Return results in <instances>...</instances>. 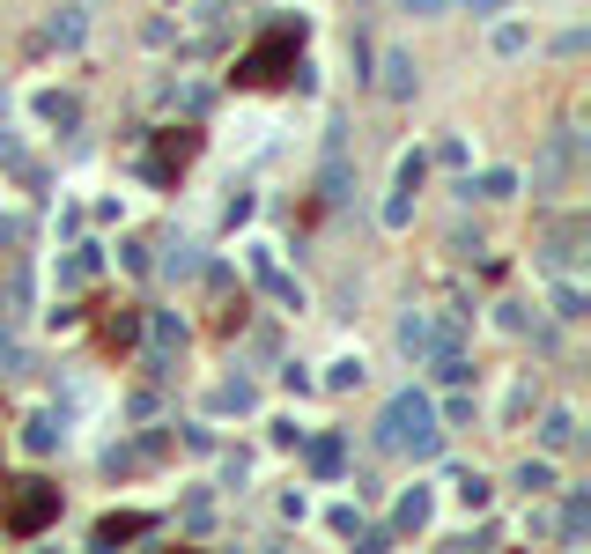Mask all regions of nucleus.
<instances>
[{"label": "nucleus", "instance_id": "obj_1", "mask_svg": "<svg viewBox=\"0 0 591 554\" xmlns=\"http://www.w3.org/2000/svg\"><path fill=\"white\" fill-rule=\"evenodd\" d=\"M444 422H436V399L422 385H407V392H392L385 399V414H377V429H370V444L377 451H399V458H414V466H429V458H444Z\"/></svg>", "mask_w": 591, "mask_h": 554}, {"label": "nucleus", "instance_id": "obj_2", "mask_svg": "<svg viewBox=\"0 0 591 554\" xmlns=\"http://www.w3.org/2000/svg\"><path fill=\"white\" fill-rule=\"evenodd\" d=\"M577 156H584V141L569 126H555L540 141V156H532V170H518V185H532V200H569V185H577Z\"/></svg>", "mask_w": 591, "mask_h": 554}, {"label": "nucleus", "instance_id": "obj_3", "mask_svg": "<svg viewBox=\"0 0 591 554\" xmlns=\"http://www.w3.org/2000/svg\"><path fill=\"white\" fill-rule=\"evenodd\" d=\"M296 45H303V15H281V23L259 37V52L237 67V82H244V89H266V82H281V67L296 60Z\"/></svg>", "mask_w": 591, "mask_h": 554}, {"label": "nucleus", "instance_id": "obj_4", "mask_svg": "<svg viewBox=\"0 0 591 554\" xmlns=\"http://www.w3.org/2000/svg\"><path fill=\"white\" fill-rule=\"evenodd\" d=\"M52 518H60V488L52 481H15V503L0 510V525H8L15 540H37Z\"/></svg>", "mask_w": 591, "mask_h": 554}, {"label": "nucleus", "instance_id": "obj_5", "mask_svg": "<svg viewBox=\"0 0 591 554\" xmlns=\"http://www.w3.org/2000/svg\"><path fill=\"white\" fill-rule=\"evenodd\" d=\"M370 67H377V97L385 104H414L422 97V60H414V45H385Z\"/></svg>", "mask_w": 591, "mask_h": 554}, {"label": "nucleus", "instance_id": "obj_6", "mask_svg": "<svg viewBox=\"0 0 591 554\" xmlns=\"http://www.w3.org/2000/svg\"><path fill=\"white\" fill-rule=\"evenodd\" d=\"M392 348H399V362H414V370H422V362L444 348V340H436V311H399V326H392Z\"/></svg>", "mask_w": 591, "mask_h": 554}, {"label": "nucleus", "instance_id": "obj_7", "mask_svg": "<svg viewBox=\"0 0 591 554\" xmlns=\"http://www.w3.org/2000/svg\"><path fill=\"white\" fill-rule=\"evenodd\" d=\"M436 525V488H399V503H392V518H385V532L392 540H422V532Z\"/></svg>", "mask_w": 591, "mask_h": 554}, {"label": "nucleus", "instance_id": "obj_8", "mask_svg": "<svg viewBox=\"0 0 591 554\" xmlns=\"http://www.w3.org/2000/svg\"><path fill=\"white\" fill-rule=\"evenodd\" d=\"M532 436H540V451H577V444H584V414L569 407V399H547Z\"/></svg>", "mask_w": 591, "mask_h": 554}, {"label": "nucleus", "instance_id": "obj_9", "mask_svg": "<svg viewBox=\"0 0 591 554\" xmlns=\"http://www.w3.org/2000/svg\"><path fill=\"white\" fill-rule=\"evenodd\" d=\"M45 45H52V52H82V45H89V8H82V0L45 8Z\"/></svg>", "mask_w": 591, "mask_h": 554}, {"label": "nucleus", "instance_id": "obj_10", "mask_svg": "<svg viewBox=\"0 0 591 554\" xmlns=\"http://www.w3.org/2000/svg\"><path fill=\"white\" fill-rule=\"evenodd\" d=\"M488 52L495 60H532V45H540V37H532V23H518V15H488Z\"/></svg>", "mask_w": 591, "mask_h": 554}, {"label": "nucleus", "instance_id": "obj_11", "mask_svg": "<svg viewBox=\"0 0 591 554\" xmlns=\"http://www.w3.org/2000/svg\"><path fill=\"white\" fill-rule=\"evenodd\" d=\"M141 532H156V518H141V510H111V518L89 525V547H126V540H141Z\"/></svg>", "mask_w": 591, "mask_h": 554}, {"label": "nucleus", "instance_id": "obj_12", "mask_svg": "<svg viewBox=\"0 0 591 554\" xmlns=\"http://www.w3.org/2000/svg\"><path fill=\"white\" fill-rule=\"evenodd\" d=\"M148 333H156V355H148V377H170V355H185V318L156 311V318H148Z\"/></svg>", "mask_w": 591, "mask_h": 554}, {"label": "nucleus", "instance_id": "obj_13", "mask_svg": "<svg viewBox=\"0 0 591 554\" xmlns=\"http://www.w3.org/2000/svg\"><path fill=\"white\" fill-rule=\"evenodd\" d=\"M510 488H518V495H540V503H547V495L562 488V481H555V451H532V458H518Z\"/></svg>", "mask_w": 591, "mask_h": 554}, {"label": "nucleus", "instance_id": "obj_14", "mask_svg": "<svg viewBox=\"0 0 591 554\" xmlns=\"http://www.w3.org/2000/svg\"><path fill=\"white\" fill-rule=\"evenodd\" d=\"M200 156V126H163V148H156V178H170V170H185Z\"/></svg>", "mask_w": 591, "mask_h": 554}, {"label": "nucleus", "instance_id": "obj_15", "mask_svg": "<svg viewBox=\"0 0 591 554\" xmlns=\"http://www.w3.org/2000/svg\"><path fill=\"white\" fill-rule=\"evenodd\" d=\"M200 259H207V252H200V237H163L156 274H163V281H193V274H200Z\"/></svg>", "mask_w": 591, "mask_h": 554}, {"label": "nucleus", "instance_id": "obj_16", "mask_svg": "<svg viewBox=\"0 0 591 554\" xmlns=\"http://www.w3.org/2000/svg\"><path fill=\"white\" fill-rule=\"evenodd\" d=\"M451 193H459V200H518V170H481V178L466 170Z\"/></svg>", "mask_w": 591, "mask_h": 554}, {"label": "nucleus", "instance_id": "obj_17", "mask_svg": "<svg viewBox=\"0 0 591 554\" xmlns=\"http://www.w3.org/2000/svg\"><path fill=\"white\" fill-rule=\"evenodd\" d=\"M67 444V414H30V422H23V451H37V458H45V451H60Z\"/></svg>", "mask_w": 591, "mask_h": 554}, {"label": "nucleus", "instance_id": "obj_18", "mask_svg": "<svg viewBox=\"0 0 591 554\" xmlns=\"http://www.w3.org/2000/svg\"><path fill=\"white\" fill-rule=\"evenodd\" d=\"M362 377H370V362H362L355 348L326 362V377H318V392H362Z\"/></svg>", "mask_w": 591, "mask_h": 554}, {"label": "nucleus", "instance_id": "obj_19", "mask_svg": "<svg viewBox=\"0 0 591 554\" xmlns=\"http://www.w3.org/2000/svg\"><path fill=\"white\" fill-rule=\"evenodd\" d=\"M451 495H459V503L473 510V518H481V510L495 503V481H488L481 466H459V473H451Z\"/></svg>", "mask_w": 591, "mask_h": 554}, {"label": "nucleus", "instance_id": "obj_20", "mask_svg": "<svg viewBox=\"0 0 591 554\" xmlns=\"http://www.w3.org/2000/svg\"><path fill=\"white\" fill-rule=\"evenodd\" d=\"M97 266H104V252H97V244H74V252H67L60 266H52V281H60V289H82V281L97 274Z\"/></svg>", "mask_w": 591, "mask_h": 554}, {"label": "nucleus", "instance_id": "obj_21", "mask_svg": "<svg viewBox=\"0 0 591 554\" xmlns=\"http://www.w3.org/2000/svg\"><path fill=\"white\" fill-rule=\"evenodd\" d=\"M37 119H45L52 133H74V126H82V97H60V89H45V97H37Z\"/></svg>", "mask_w": 591, "mask_h": 554}, {"label": "nucleus", "instance_id": "obj_22", "mask_svg": "<svg viewBox=\"0 0 591 554\" xmlns=\"http://www.w3.org/2000/svg\"><path fill=\"white\" fill-rule=\"evenodd\" d=\"M215 488H222V495L252 488V451H222V444H215Z\"/></svg>", "mask_w": 591, "mask_h": 554}, {"label": "nucleus", "instance_id": "obj_23", "mask_svg": "<svg viewBox=\"0 0 591 554\" xmlns=\"http://www.w3.org/2000/svg\"><path fill=\"white\" fill-rule=\"evenodd\" d=\"M215 414H259V385L252 377H222L215 385Z\"/></svg>", "mask_w": 591, "mask_h": 554}, {"label": "nucleus", "instance_id": "obj_24", "mask_svg": "<svg viewBox=\"0 0 591 554\" xmlns=\"http://www.w3.org/2000/svg\"><path fill=\"white\" fill-rule=\"evenodd\" d=\"M547 281H555V318H562V326H584V281L577 274H547Z\"/></svg>", "mask_w": 591, "mask_h": 554}, {"label": "nucleus", "instance_id": "obj_25", "mask_svg": "<svg viewBox=\"0 0 591 554\" xmlns=\"http://www.w3.org/2000/svg\"><path fill=\"white\" fill-rule=\"evenodd\" d=\"M377 222H385L392 237H407V229H414V193H407V185H392V193H385V207H377Z\"/></svg>", "mask_w": 591, "mask_h": 554}, {"label": "nucleus", "instance_id": "obj_26", "mask_svg": "<svg viewBox=\"0 0 591 554\" xmlns=\"http://www.w3.org/2000/svg\"><path fill=\"white\" fill-rule=\"evenodd\" d=\"M532 399H540V385H532V377L518 370V377H510V392H503V429H518V422H525Z\"/></svg>", "mask_w": 591, "mask_h": 554}, {"label": "nucleus", "instance_id": "obj_27", "mask_svg": "<svg viewBox=\"0 0 591 554\" xmlns=\"http://www.w3.org/2000/svg\"><path fill=\"white\" fill-rule=\"evenodd\" d=\"M385 8H392V15H407V23H451V15H459L451 0H385Z\"/></svg>", "mask_w": 591, "mask_h": 554}, {"label": "nucleus", "instance_id": "obj_28", "mask_svg": "<svg viewBox=\"0 0 591 554\" xmlns=\"http://www.w3.org/2000/svg\"><path fill=\"white\" fill-rule=\"evenodd\" d=\"M303 451H311L318 473H340V466H348V444H340V436H303Z\"/></svg>", "mask_w": 591, "mask_h": 554}, {"label": "nucleus", "instance_id": "obj_29", "mask_svg": "<svg viewBox=\"0 0 591 554\" xmlns=\"http://www.w3.org/2000/svg\"><path fill=\"white\" fill-rule=\"evenodd\" d=\"M326 532H333V540H362V503H355V495L326 510Z\"/></svg>", "mask_w": 591, "mask_h": 554}, {"label": "nucleus", "instance_id": "obj_30", "mask_svg": "<svg viewBox=\"0 0 591 554\" xmlns=\"http://www.w3.org/2000/svg\"><path fill=\"white\" fill-rule=\"evenodd\" d=\"M392 185H407V193H422V185H429V156H422V148H407V156L392 163Z\"/></svg>", "mask_w": 591, "mask_h": 554}, {"label": "nucleus", "instance_id": "obj_31", "mask_svg": "<svg viewBox=\"0 0 591 554\" xmlns=\"http://www.w3.org/2000/svg\"><path fill=\"white\" fill-rule=\"evenodd\" d=\"M303 436H311V429H303L296 414H281V422H266V444H274V451H303Z\"/></svg>", "mask_w": 591, "mask_h": 554}, {"label": "nucleus", "instance_id": "obj_32", "mask_svg": "<svg viewBox=\"0 0 591 554\" xmlns=\"http://www.w3.org/2000/svg\"><path fill=\"white\" fill-rule=\"evenodd\" d=\"M281 392H289V399H311V392H318V377L303 370V362H281Z\"/></svg>", "mask_w": 591, "mask_h": 554}, {"label": "nucleus", "instance_id": "obj_33", "mask_svg": "<svg viewBox=\"0 0 591 554\" xmlns=\"http://www.w3.org/2000/svg\"><path fill=\"white\" fill-rule=\"evenodd\" d=\"M436 163H444V170H466V163H473V148L459 141V133H444V141H436Z\"/></svg>", "mask_w": 591, "mask_h": 554}, {"label": "nucleus", "instance_id": "obj_34", "mask_svg": "<svg viewBox=\"0 0 591 554\" xmlns=\"http://www.w3.org/2000/svg\"><path fill=\"white\" fill-rule=\"evenodd\" d=\"M584 45H591V30H584V23H569V30L555 37V60H584Z\"/></svg>", "mask_w": 591, "mask_h": 554}, {"label": "nucleus", "instance_id": "obj_35", "mask_svg": "<svg viewBox=\"0 0 591 554\" xmlns=\"http://www.w3.org/2000/svg\"><path fill=\"white\" fill-rule=\"evenodd\" d=\"M119 259H126V274H156V259H148V244H141V237H126V244H119Z\"/></svg>", "mask_w": 591, "mask_h": 554}, {"label": "nucleus", "instance_id": "obj_36", "mask_svg": "<svg viewBox=\"0 0 591 554\" xmlns=\"http://www.w3.org/2000/svg\"><path fill=\"white\" fill-rule=\"evenodd\" d=\"M495 326H503V333H525L532 318H525V303H495Z\"/></svg>", "mask_w": 591, "mask_h": 554}, {"label": "nucleus", "instance_id": "obj_37", "mask_svg": "<svg viewBox=\"0 0 591 554\" xmlns=\"http://www.w3.org/2000/svg\"><path fill=\"white\" fill-rule=\"evenodd\" d=\"M281 518H289V525H303V518H311V495H303V488H289V495H281Z\"/></svg>", "mask_w": 591, "mask_h": 554}, {"label": "nucleus", "instance_id": "obj_38", "mask_svg": "<svg viewBox=\"0 0 591 554\" xmlns=\"http://www.w3.org/2000/svg\"><path fill=\"white\" fill-rule=\"evenodd\" d=\"M252 207H259V200L244 193V185H230V207H222V215H230V222H252Z\"/></svg>", "mask_w": 591, "mask_h": 554}, {"label": "nucleus", "instance_id": "obj_39", "mask_svg": "<svg viewBox=\"0 0 591 554\" xmlns=\"http://www.w3.org/2000/svg\"><path fill=\"white\" fill-rule=\"evenodd\" d=\"M185 444L207 458V451H215V422H185Z\"/></svg>", "mask_w": 591, "mask_h": 554}, {"label": "nucleus", "instance_id": "obj_40", "mask_svg": "<svg viewBox=\"0 0 591 554\" xmlns=\"http://www.w3.org/2000/svg\"><path fill=\"white\" fill-rule=\"evenodd\" d=\"M451 8H466V15H481V23H488V15H503L510 0H451Z\"/></svg>", "mask_w": 591, "mask_h": 554}, {"label": "nucleus", "instance_id": "obj_41", "mask_svg": "<svg viewBox=\"0 0 591 554\" xmlns=\"http://www.w3.org/2000/svg\"><path fill=\"white\" fill-rule=\"evenodd\" d=\"M23 237H30V222H23V215H0V244H23Z\"/></svg>", "mask_w": 591, "mask_h": 554}]
</instances>
